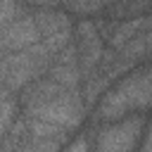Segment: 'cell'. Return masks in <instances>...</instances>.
Returning <instances> with one entry per match:
<instances>
[{"label":"cell","mask_w":152,"mask_h":152,"mask_svg":"<svg viewBox=\"0 0 152 152\" xmlns=\"http://www.w3.org/2000/svg\"><path fill=\"white\" fill-rule=\"evenodd\" d=\"M33 21L38 26L40 43H45L55 55L74 40V21L62 7H33Z\"/></svg>","instance_id":"8992f818"},{"label":"cell","mask_w":152,"mask_h":152,"mask_svg":"<svg viewBox=\"0 0 152 152\" xmlns=\"http://www.w3.org/2000/svg\"><path fill=\"white\" fill-rule=\"evenodd\" d=\"M140 152H152V124H150V128H147V135H145V140H142Z\"/></svg>","instance_id":"2e32d148"},{"label":"cell","mask_w":152,"mask_h":152,"mask_svg":"<svg viewBox=\"0 0 152 152\" xmlns=\"http://www.w3.org/2000/svg\"><path fill=\"white\" fill-rule=\"evenodd\" d=\"M55 57L57 55L40 40L31 48H24L17 52H5V55H0V83L12 95H19L31 81L40 78L52 66Z\"/></svg>","instance_id":"7a4b0ae2"},{"label":"cell","mask_w":152,"mask_h":152,"mask_svg":"<svg viewBox=\"0 0 152 152\" xmlns=\"http://www.w3.org/2000/svg\"><path fill=\"white\" fill-rule=\"evenodd\" d=\"M86 100H83V90L81 88H66L33 107H26L21 109V114L26 116H33V119H40V121H48L52 126H59L64 128L66 133H74L81 128L83 119H86Z\"/></svg>","instance_id":"3957f363"},{"label":"cell","mask_w":152,"mask_h":152,"mask_svg":"<svg viewBox=\"0 0 152 152\" xmlns=\"http://www.w3.org/2000/svg\"><path fill=\"white\" fill-rule=\"evenodd\" d=\"M152 107V64L135 66L128 74H124L121 81L112 83L104 95L100 97L93 121L107 124L119 121L133 114H142Z\"/></svg>","instance_id":"6da1fadb"},{"label":"cell","mask_w":152,"mask_h":152,"mask_svg":"<svg viewBox=\"0 0 152 152\" xmlns=\"http://www.w3.org/2000/svg\"><path fill=\"white\" fill-rule=\"evenodd\" d=\"M31 12V5H24V2H17V0H0V28L7 26L10 21L24 17Z\"/></svg>","instance_id":"4fadbf2b"},{"label":"cell","mask_w":152,"mask_h":152,"mask_svg":"<svg viewBox=\"0 0 152 152\" xmlns=\"http://www.w3.org/2000/svg\"><path fill=\"white\" fill-rule=\"evenodd\" d=\"M116 0H59V7L66 10L69 14H100L107 12V7H112Z\"/></svg>","instance_id":"8fae6325"},{"label":"cell","mask_w":152,"mask_h":152,"mask_svg":"<svg viewBox=\"0 0 152 152\" xmlns=\"http://www.w3.org/2000/svg\"><path fill=\"white\" fill-rule=\"evenodd\" d=\"M17 112H19V100H17V95L0 100V142L5 140V135H7V131L12 128L14 119L19 116Z\"/></svg>","instance_id":"7c38bea8"},{"label":"cell","mask_w":152,"mask_h":152,"mask_svg":"<svg viewBox=\"0 0 152 152\" xmlns=\"http://www.w3.org/2000/svg\"><path fill=\"white\" fill-rule=\"evenodd\" d=\"M31 7H59V0H26Z\"/></svg>","instance_id":"9a60e30c"},{"label":"cell","mask_w":152,"mask_h":152,"mask_svg":"<svg viewBox=\"0 0 152 152\" xmlns=\"http://www.w3.org/2000/svg\"><path fill=\"white\" fill-rule=\"evenodd\" d=\"M69 145L66 135H36L28 131L26 116L19 114L0 142V152H62Z\"/></svg>","instance_id":"5b68a950"},{"label":"cell","mask_w":152,"mask_h":152,"mask_svg":"<svg viewBox=\"0 0 152 152\" xmlns=\"http://www.w3.org/2000/svg\"><path fill=\"white\" fill-rule=\"evenodd\" d=\"M145 43H147V57H152V31H145Z\"/></svg>","instance_id":"e0dca14e"},{"label":"cell","mask_w":152,"mask_h":152,"mask_svg":"<svg viewBox=\"0 0 152 152\" xmlns=\"http://www.w3.org/2000/svg\"><path fill=\"white\" fill-rule=\"evenodd\" d=\"M38 40H40V33H38V26L33 21V10H31L28 14L14 19L0 28V55L31 48Z\"/></svg>","instance_id":"ba28073f"},{"label":"cell","mask_w":152,"mask_h":152,"mask_svg":"<svg viewBox=\"0 0 152 152\" xmlns=\"http://www.w3.org/2000/svg\"><path fill=\"white\" fill-rule=\"evenodd\" d=\"M147 31V26H145V14L142 17H131V19H121L119 21V26H116V31L112 33V38L107 40V48H121V45H126L128 40H133L135 36H140V33H145Z\"/></svg>","instance_id":"9c48e42d"},{"label":"cell","mask_w":152,"mask_h":152,"mask_svg":"<svg viewBox=\"0 0 152 152\" xmlns=\"http://www.w3.org/2000/svg\"><path fill=\"white\" fill-rule=\"evenodd\" d=\"M74 45H76V55H78V69H81V78H90L93 71L97 69L102 55H104V38L100 36L95 21L90 19H81L74 24Z\"/></svg>","instance_id":"52a82bcc"},{"label":"cell","mask_w":152,"mask_h":152,"mask_svg":"<svg viewBox=\"0 0 152 152\" xmlns=\"http://www.w3.org/2000/svg\"><path fill=\"white\" fill-rule=\"evenodd\" d=\"M145 114H133L119 121L97 124V133L93 135L90 152H135L140 135L145 131Z\"/></svg>","instance_id":"277c9868"},{"label":"cell","mask_w":152,"mask_h":152,"mask_svg":"<svg viewBox=\"0 0 152 152\" xmlns=\"http://www.w3.org/2000/svg\"><path fill=\"white\" fill-rule=\"evenodd\" d=\"M52 81H57L64 88H81L83 78H81V69L78 64H64V62H52V66L45 71Z\"/></svg>","instance_id":"30bf717a"},{"label":"cell","mask_w":152,"mask_h":152,"mask_svg":"<svg viewBox=\"0 0 152 152\" xmlns=\"http://www.w3.org/2000/svg\"><path fill=\"white\" fill-rule=\"evenodd\" d=\"M62 152H90V140H88V135H78L76 140H71Z\"/></svg>","instance_id":"5bb4252c"}]
</instances>
